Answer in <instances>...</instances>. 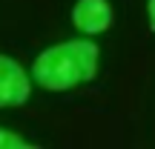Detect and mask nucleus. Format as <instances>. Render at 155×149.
<instances>
[{
    "label": "nucleus",
    "mask_w": 155,
    "mask_h": 149,
    "mask_svg": "<svg viewBox=\"0 0 155 149\" xmlns=\"http://www.w3.org/2000/svg\"><path fill=\"white\" fill-rule=\"evenodd\" d=\"M98 46L92 40H66L43 49L32 63V77L49 92H66L92 80L98 72Z\"/></svg>",
    "instance_id": "f257e3e1"
},
{
    "label": "nucleus",
    "mask_w": 155,
    "mask_h": 149,
    "mask_svg": "<svg viewBox=\"0 0 155 149\" xmlns=\"http://www.w3.org/2000/svg\"><path fill=\"white\" fill-rule=\"evenodd\" d=\"M32 95V80L26 77L23 66L9 55H0V109L20 106Z\"/></svg>",
    "instance_id": "f03ea898"
},
{
    "label": "nucleus",
    "mask_w": 155,
    "mask_h": 149,
    "mask_svg": "<svg viewBox=\"0 0 155 149\" xmlns=\"http://www.w3.org/2000/svg\"><path fill=\"white\" fill-rule=\"evenodd\" d=\"M72 23L83 34H101L112 26V6L106 0H78L72 6Z\"/></svg>",
    "instance_id": "7ed1b4c3"
},
{
    "label": "nucleus",
    "mask_w": 155,
    "mask_h": 149,
    "mask_svg": "<svg viewBox=\"0 0 155 149\" xmlns=\"http://www.w3.org/2000/svg\"><path fill=\"white\" fill-rule=\"evenodd\" d=\"M23 146H35L32 141L20 138L17 132H9V129H0V149H23Z\"/></svg>",
    "instance_id": "20e7f679"
},
{
    "label": "nucleus",
    "mask_w": 155,
    "mask_h": 149,
    "mask_svg": "<svg viewBox=\"0 0 155 149\" xmlns=\"http://www.w3.org/2000/svg\"><path fill=\"white\" fill-rule=\"evenodd\" d=\"M147 11H150V29L155 32V0H150V6H147Z\"/></svg>",
    "instance_id": "39448f33"
}]
</instances>
